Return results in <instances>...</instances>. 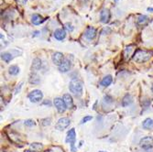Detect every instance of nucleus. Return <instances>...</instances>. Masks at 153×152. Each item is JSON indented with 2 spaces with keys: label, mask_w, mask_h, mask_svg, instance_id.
Instances as JSON below:
<instances>
[{
  "label": "nucleus",
  "mask_w": 153,
  "mask_h": 152,
  "mask_svg": "<svg viewBox=\"0 0 153 152\" xmlns=\"http://www.w3.org/2000/svg\"><path fill=\"white\" fill-rule=\"evenodd\" d=\"M93 119V117H91V116H85L82 120H81V124H84V123H87V122H89L90 120H92Z\"/></svg>",
  "instance_id": "393cba45"
},
{
  "label": "nucleus",
  "mask_w": 153,
  "mask_h": 152,
  "mask_svg": "<svg viewBox=\"0 0 153 152\" xmlns=\"http://www.w3.org/2000/svg\"><path fill=\"white\" fill-rule=\"evenodd\" d=\"M71 124V120L68 117H62L57 121L55 128L59 131H63L65 128H67Z\"/></svg>",
  "instance_id": "423d86ee"
},
{
  "label": "nucleus",
  "mask_w": 153,
  "mask_h": 152,
  "mask_svg": "<svg viewBox=\"0 0 153 152\" xmlns=\"http://www.w3.org/2000/svg\"><path fill=\"white\" fill-rule=\"evenodd\" d=\"M75 139H76V133H75V129L74 128H71L68 132H67V136H66V139L65 141L67 143H70L71 145V150L72 152H75Z\"/></svg>",
  "instance_id": "20e7f679"
},
{
  "label": "nucleus",
  "mask_w": 153,
  "mask_h": 152,
  "mask_svg": "<svg viewBox=\"0 0 153 152\" xmlns=\"http://www.w3.org/2000/svg\"><path fill=\"white\" fill-rule=\"evenodd\" d=\"M45 21L44 18L39 15V14H34L31 17V22L34 24V25H41V23H43Z\"/></svg>",
  "instance_id": "a211bd4d"
},
{
  "label": "nucleus",
  "mask_w": 153,
  "mask_h": 152,
  "mask_svg": "<svg viewBox=\"0 0 153 152\" xmlns=\"http://www.w3.org/2000/svg\"><path fill=\"white\" fill-rule=\"evenodd\" d=\"M113 101H114L113 98L109 96V94H107V96H104V102H107V103H108V104H112Z\"/></svg>",
  "instance_id": "bb28decb"
},
{
  "label": "nucleus",
  "mask_w": 153,
  "mask_h": 152,
  "mask_svg": "<svg viewBox=\"0 0 153 152\" xmlns=\"http://www.w3.org/2000/svg\"><path fill=\"white\" fill-rule=\"evenodd\" d=\"M51 118H45V119H43L42 120V123L41 124L43 125V126H49V125H51Z\"/></svg>",
  "instance_id": "a878e982"
},
{
  "label": "nucleus",
  "mask_w": 153,
  "mask_h": 152,
  "mask_svg": "<svg viewBox=\"0 0 153 152\" xmlns=\"http://www.w3.org/2000/svg\"><path fill=\"white\" fill-rule=\"evenodd\" d=\"M24 124H25L26 127H34V126L36 125V123H35V121L32 120V119H28V120L25 121Z\"/></svg>",
  "instance_id": "b1692460"
},
{
  "label": "nucleus",
  "mask_w": 153,
  "mask_h": 152,
  "mask_svg": "<svg viewBox=\"0 0 153 152\" xmlns=\"http://www.w3.org/2000/svg\"><path fill=\"white\" fill-rule=\"evenodd\" d=\"M151 91H152V93H153V83H152V85H151Z\"/></svg>",
  "instance_id": "2f4dec72"
},
{
  "label": "nucleus",
  "mask_w": 153,
  "mask_h": 152,
  "mask_svg": "<svg viewBox=\"0 0 153 152\" xmlns=\"http://www.w3.org/2000/svg\"><path fill=\"white\" fill-rule=\"evenodd\" d=\"M43 146L41 143H38V142H34V143L30 144V148L33 149V151H38V150H41L42 149Z\"/></svg>",
  "instance_id": "5701e85b"
},
{
  "label": "nucleus",
  "mask_w": 153,
  "mask_h": 152,
  "mask_svg": "<svg viewBox=\"0 0 153 152\" xmlns=\"http://www.w3.org/2000/svg\"><path fill=\"white\" fill-rule=\"evenodd\" d=\"M139 146L143 149H145L146 151L152 149L153 148V138L148 136V137L141 138V140L139 142Z\"/></svg>",
  "instance_id": "39448f33"
},
{
  "label": "nucleus",
  "mask_w": 153,
  "mask_h": 152,
  "mask_svg": "<svg viewBox=\"0 0 153 152\" xmlns=\"http://www.w3.org/2000/svg\"><path fill=\"white\" fill-rule=\"evenodd\" d=\"M25 152H36V151H31V150H26Z\"/></svg>",
  "instance_id": "7c9ffc66"
},
{
  "label": "nucleus",
  "mask_w": 153,
  "mask_h": 152,
  "mask_svg": "<svg viewBox=\"0 0 153 152\" xmlns=\"http://www.w3.org/2000/svg\"><path fill=\"white\" fill-rule=\"evenodd\" d=\"M28 99L31 103H34V104H37V103H40L42 98H43V93L41 90L39 89H35L33 91H31L30 93H28Z\"/></svg>",
  "instance_id": "7ed1b4c3"
},
{
  "label": "nucleus",
  "mask_w": 153,
  "mask_h": 152,
  "mask_svg": "<svg viewBox=\"0 0 153 152\" xmlns=\"http://www.w3.org/2000/svg\"><path fill=\"white\" fill-rule=\"evenodd\" d=\"M110 12L108 9H103L100 12V20L102 23H108L110 20Z\"/></svg>",
  "instance_id": "9d476101"
},
{
  "label": "nucleus",
  "mask_w": 153,
  "mask_h": 152,
  "mask_svg": "<svg viewBox=\"0 0 153 152\" xmlns=\"http://www.w3.org/2000/svg\"><path fill=\"white\" fill-rule=\"evenodd\" d=\"M148 11H152V12H153V8H152V7H149V8H148Z\"/></svg>",
  "instance_id": "c756f323"
},
{
  "label": "nucleus",
  "mask_w": 153,
  "mask_h": 152,
  "mask_svg": "<svg viewBox=\"0 0 153 152\" xmlns=\"http://www.w3.org/2000/svg\"><path fill=\"white\" fill-rule=\"evenodd\" d=\"M53 104H54V106H55L57 111H58L60 114L64 113L66 111V109H67V106H66V104H65V103H64L62 98L56 97L53 100Z\"/></svg>",
  "instance_id": "0eeeda50"
},
{
  "label": "nucleus",
  "mask_w": 153,
  "mask_h": 152,
  "mask_svg": "<svg viewBox=\"0 0 153 152\" xmlns=\"http://www.w3.org/2000/svg\"><path fill=\"white\" fill-rule=\"evenodd\" d=\"M148 22H149V17H148L147 16H145V15L139 16L138 20V23L139 25L144 26V25H146Z\"/></svg>",
  "instance_id": "4be33fe9"
},
{
  "label": "nucleus",
  "mask_w": 153,
  "mask_h": 152,
  "mask_svg": "<svg viewBox=\"0 0 153 152\" xmlns=\"http://www.w3.org/2000/svg\"><path fill=\"white\" fill-rule=\"evenodd\" d=\"M51 61L55 65L59 66L64 61V56L62 52H55L51 56Z\"/></svg>",
  "instance_id": "1a4fd4ad"
},
{
  "label": "nucleus",
  "mask_w": 153,
  "mask_h": 152,
  "mask_svg": "<svg viewBox=\"0 0 153 152\" xmlns=\"http://www.w3.org/2000/svg\"><path fill=\"white\" fill-rule=\"evenodd\" d=\"M20 67L17 65H11L10 67L8 68V73L12 75V76H16L20 73Z\"/></svg>",
  "instance_id": "aec40b11"
},
{
  "label": "nucleus",
  "mask_w": 153,
  "mask_h": 152,
  "mask_svg": "<svg viewBox=\"0 0 153 152\" xmlns=\"http://www.w3.org/2000/svg\"><path fill=\"white\" fill-rule=\"evenodd\" d=\"M22 84H23V83H20V84H18V86L16 88V90H15V93H16V94L20 93V89H21V87H22Z\"/></svg>",
  "instance_id": "c85d7f7f"
},
{
  "label": "nucleus",
  "mask_w": 153,
  "mask_h": 152,
  "mask_svg": "<svg viewBox=\"0 0 153 152\" xmlns=\"http://www.w3.org/2000/svg\"><path fill=\"white\" fill-rule=\"evenodd\" d=\"M150 57H151L150 52L143 50H137L133 55V60L134 62H136L138 63H144L150 59Z\"/></svg>",
  "instance_id": "f03ea898"
},
{
  "label": "nucleus",
  "mask_w": 153,
  "mask_h": 152,
  "mask_svg": "<svg viewBox=\"0 0 153 152\" xmlns=\"http://www.w3.org/2000/svg\"><path fill=\"white\" fill-rule=\"evenodd\" d=\"M41 60L40 58H35L32 62V65H31V71L32 72H37L41 68Z\"/></svg>",
  "instance_id": "ddd939ff"
},
{
  "label": "nucleus",
  "mask_w": 153,
  "mask_h": 152,
  "mask_svg": "<svg viewBox=\"0 0 153 152\" xmlns=\"http://www.w3.org/2000/svg\"><path fill=\"white\" fill-rule=\"evenodd\" d=\"M14 58V56L12 55L11 52H4L1 54V59L5 62H11Z\"/></svg>",
  "instance_id": "412c9836"
},
{
  "label": "nucleus",
  "mask_w": 153,
  "mask_h": 152,
  "mask_svg": "<svg viewBox=\"0 0 153 152\" xmlns=\"http://www.w3.org/2000/svg\"></svg>",
  "instance_id": "72a5a7b5"
},
{
  "label": "nucleus",
  "mask_w": 153,
  "mask_h": 152,
  "mask_svg": "<svg viewBox=\"0 0 153 152\" xmlns=\"http://www.w3.org/2000/svg\"><path fill=\"white\" fill-rule=\"evenodd\" d=\"M62 99L66 104V106L68 109H72L73 107V96H71L70 93H65L63 94L62 96Z\"/></svg>",
  "instance_id": "9b49d317"
},
{
  "label": "nucleus",
  "mask_w": 153,
  "mask_h": 152,
  "mask_svg": "<svg viewBox=\"0 0 153 152\" xmlns=\"http://www.w3.org/2000/svg\"><path fill=\"white\" fill-rule=\"evenodd\" d=\"M98 152H107V151H98Z\"/></svg>",
  "instance_id": "473e14b6"
},
{
  "label": "nucleus",
  "mask_w": 153,
  "mask_h": 152,
  "mask_svg": "<svg viewBox=\"0 0 153 152\" xmlns=\"http://www.w3.org/2000/svg\"><path fill=\"white\" fill-rule=\"evenodd\" d=\"M142 127L146 130H150L153 128V119L150 117L146 118L144 121L142 122Z\"/></svg>",
  "instance_id": "f3484780"
},
{
  "label": "nucleus",
  "mask_w": 153,
  "mask_h": 152,
  "mask_svg": "<svg viewBox=\"0 0 153 152\" xmlns=\"http://www.w3.org/2000/svg\"><path fill=\"white\" fill-rule=\"evenodd\" d=\"M84 36H85V38H86V39L89 40V41L94 40V38H95V36H96V30H95V28H93V27L87 28L86 31H85V33H84Z\"/></svg>",
  "instance_id": "f8f14e48"
},
{
  "label": "nucleus",
  "mask_w": 153,
  "mask_h": 152,
  "mask_svg": "<svg viewBox=\"0 0 153 152\" xmlns=\"http://www.w3.org/2000/svg\"><path fill=\"white\" fill-rule=\"evenodd\" d=\"M64 26H65V28H66V30H68L69 31H73V26H72L71 24H69V23H66Z\"/></svg>",
  "instance_id": "cd10ccee"
},
{
  "label": "nucleus",
  "mask_w": 153,
  "mask_h": 152,
  "mask_svg": "<svg viewBox=\"0 0 153 152\" xmlns=\"http://www.w3.org/2000/svg\"><path fill=\"white\" fill-rule=\"evenodd\" d=\"M112 82H113L112 75H107V76H104V77L102 79L101 85H103L104 87H107V86H109V85L112 83Z\"/></svg>",
  "instance_id": "6ab92c4d"
},
{
  "label": "nucleus",
  "mask_w": 153,
  "mask_h": 152,
  "mask_svg": "<svg viewBox=\"0 0 153 152\" xmlns=\"http://www.w3.org/2000/svg\"><path fill=\"white\" fill-rule=\"evenodd\" d=\"M28 82L31 84H39L41 83V78L40 76L37 74V72H31L30 75V78H28Z\"/></svg>",
  "instance_id": "dca6fc26"
},
{
  "label": "nucleus",
  "mask_w": 153,
  "mask_h": 152,
  "mask_svg": "<svg viewBox=\"0 0 153 152\" xmlns=\"http://www.w3.org/2000/svg\"><path fill=\"white\" fill-rule=\"evenodd\" d=\"M69 90L70 92L76 97H80L83 96V84L80 81L73 79L69 83Z\"/></svg>",
  "instance_id": "f257e3e1"
},
{
  "label": "nucleus",
  "mask_w": 153,
  "mask_h": 152,
  "mask_svg": "<svg viewBox=\"0 0 153 152\" xmlns=\"http://www.w3.org/2000/svg\"><path fill=\"white\" fill-rule=\"evenodd\" d=\"M72 68V62L68 59H64V61L58 66L59 72L62 73L68 72Z\"/></svg>",
  "instance_id": "6e6552de"
},
{
  "label": "nucleus",
  "mask_w": 153,
  "mask_h": 152,
  "mask_svg": "<svg viewBox=\"0 0 153 152\" xmlns=\"http://www.w3.org/2000/svg\"><path fill=\"white\" fill-rule=\"evenodd\" d=\"M132 102H133L132 96H131V94H129V93H127L126 96L123 97L121 104H122L123 107H128V106H130V104H132Z\"/></svg>",
  "instance_id": "4468645a"
},
{
  "label": "nucleus",
  "mask_w": 153,
  "mask_h": 152,
  "mask_svg": "<svg viewBox=\"0 0 153 152\" xmlns=\"http://www.w3.org/2000/svg\"><path fill=\"white\" fill-rule=\"evenodd\" d=\"M66 37V32L62 28H58L54 31V38L58 41H62L65 39Z\"/></svg>",
  "instance_id": "2eb2a0df"
}]
</instances>
